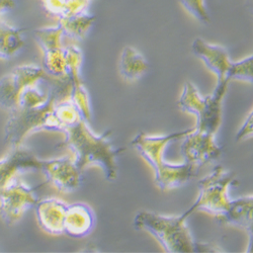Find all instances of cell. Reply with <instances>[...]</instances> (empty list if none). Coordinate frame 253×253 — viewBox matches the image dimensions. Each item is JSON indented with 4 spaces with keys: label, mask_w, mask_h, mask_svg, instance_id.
<instances>
[{
    "label": "cell",
    "mask_w": 253,
    "mask_h": 253,
    "mask_svg": "<svg viewBox=\"0 0 253 253\" xmlns=\"http://www.w3.org/2000/svg\"><path fill=\"white\" fill-rule=\"evenodd\" d=\"M66 138L63 145L73 154V160L80 170H85L90 165L101 167L107 180L114 181L118 177V157L125 152V148L114 146L112 131L95 134L90 124L83 119L64 132Z\"/></svg>",
    "instance_id": "1"
},
{
    "label": "cell",
    "mask_w": 253,
    "mask_h": 253,
    "mask_svg": "<svg viewBox=\"0 0 253 253\" xmlns=\"http://www.w3.org/2000/svg\"><path fill=\"white\" fill-rule=\"evenodd\" d=\"M193 129V128H192ZM188 129L162 136H151L139 133L132 141V145L140 155L148 162L154 170L156 185L161 191H171L188 182L197 174V169L186 162L172 164L164 158L167 146L172 142L181 140L192 131Z\"/></svg>",
    "instance_id": "2"
},
{
    "label": "cell",
    "mask_w": 253,
    "mask_h": 253,
    "mask_svg": "<svg viewBox=\"0 0 253 253\" xmlns=\"http://www.w3.org/2000/svg\"><path fill=\"white\" fill-rule=\"evenodd\" d=\"M58 19V25L61 27L64 36L73 40L82 41L86 38L92 28L95 22V16L88 12H83Z\"/></svg>",
    "instance_id": "17"
},
{
    "label": "cell",
    "mask_w": 253,
    "mask_h": 253,
    "mask_svg": "<svg viewBox=\"0 0 253 253\" xmlns=\"http://www.w3.org/2000/svg\"><path fill=\"white\" fill-rule=\"evenodd\" d=\"M179 2L188 13H191L202 24L209 25L211 23L206 0H179Z\"/></svg>",
    "instance_id": "22"
},
{
    "label": "cell",
    "mask_w": 253,
    "mask_h": 253,
    "mask_svg": "<svg viewBox=\"0 0 253 253\" xmlns=\"http://www.w3.org/2000/svg\"><path fill=\"white\" fill-rule=\"evenodd\" d=\"M192 49L194 54L205 63L206 66L216 74L217 81H228L227 73L232 61L226 48L220 45L210 44L205 40L197 38L192 45Z\"/></svg>",
    "instance_id": "13"
},
{
    "label": "cell",
    "mask_w": 253,
    "mask_h": 253,
    "mask_svg": "<svg viewBox=\"0 0 253 253\" xmlns=\"http://www.w3.org/2000/svg\"><path fill=\"white\" fill-rule=\"evenodd\" d=\"M227 80H242L252 83L253 80V58L248 56L238 62H232L227 73Z\"/></svg>",
    "instance_id": "21"
},
{
    "label": "cell",
    "mask_w": 253,
    "mask_h": 253,
    "mask_svg": "<svg viewBox=\"0 0 253 253\" xmlns=\"http://www.w3.org/2000/svg\"><path fill=\"white\" fill-rule=\"evenodd\" d=\"M42 162L43 160L23 144L11 147L8 154L0 159V192L23 173L41 170Z\"/></svg>",
    "instance_id": "11"
},
{
    "label": "cell",
    "mask_w": 253,
    "mask_h": 253,
    "mask_svg": "<svg viewBox=\"0 0 253 253\" xmlns=\"http://www.w3.org/2000/svg\"><path fill=\"white\" fill-rule=\"evenodd\" d=\"M253 113L250 111L249 115L247 116L245 122L243 123L242 126L239 129V131L236 134V141L242 142L244 140H247L248 138L252 137L253 134Z\"/></svg>",
    "instance_id": "24"
},
{
    "label": "cell",
    "mask_w": 253,
    "mask_h": 253,
    "mask_svg": "<svg viewBox=\"0 0 253 253\" xmlns=\"http://www.w3.org/2000/svg\"><path fill=\"white\" fill-rule=\"evenodd\" d=\"M39 201L36 188L17 177L0 192V217L7 225H14Z\"/></svg>",
    "instance_id": "7"
},
{
    "label": "cell",
    "mask_w": 253,
    "mask_h": 253,
    "mask_svg": "<svg viewBox=\"0 0 253 253\" xmlns=\"http://www.w3.org/2000/svg\"><path fill=\"white\" fill-rule=\"evenodd\" d=\"M34 35L38 45L43 52L62 47V38L64 35H63V31L59 25L56 27L38 29L35 31Z\"/></svg>",
    "instance_id": "20"
},
{
    "label": "cell",
    "mask_w": 253,
    "mask_h": 253,
    "mask_svg": "<svg viewBox=\"0 0 253 253\" xmlns=\"http://www.w3.org/2000/svg\"><path fill=\"white\" fill-rule=\"evenodd\" d=\"M181 140L183 141L181 153L184 157V162L191 164L197 170L202 166L217 160L222 153L214 134L193 128Z\"/></svg>",
    "instance_id": "9"
},
{
    "label": "cell",
    "mask_w": 253,
    "mask_h": 253,
    "mask_svg": "<svg viewBox=\"0 0 253 253\" xmlns=\"http://www.w3.org/2000/svg\"><path fill=\"white\" fill-rule=\"evenodd\" d=\"M228 85V81H217L215 90L203 96L193 82H185L177 105L181 111L196 116L197 130L217 134L222 124V105Z\"/></svg>",
    "instance_id": "4"
},
{
    "label": "cell",
    "mask_w": 253,
    "mask_h": 253,
    "mask_svg": "<svg viewBox=\"0 0 253 253\" xmlns=\"http://www.w3.org/2000/svg\"><path fill=\"white\" fill-rule=\"evenodd\" d=\"M82 118L70 98L56 103L51 114V131L64 132Z\"/></svg>",
    "instance_id": "18"
},
{
    "label": "cell",
    "mask_w": 253,
    "mask_h": 253,
    "mask_svg": "<svg viewBox=\"0 0 253 253\" xmlns=\"http://www.w3.org/2000/svg\"><path fill=\"white\" fill-rule=\"evenodd\" d=\"M149 69L145 57L133 47H125L120 57V73L126 81L140 79Z\"/></svg>",
    "instance_id": "16"
},
{
    "label": "cell",
    "mask_w": 253,
    "mask_h": 253,
    "mask_svg": "<svg viewBox=\"0 0 253 253\" xmlns=\"http://www.w3.org/2000/svg\"><path fill=\"white\" fill-rule=\"evenodd\" d=\"M15 6V1L14 0H0V19H1V15L14 8Z\"/></svg>",
    "instance_id": "25"
},
{
    "label": "cell",
    "mask_w": 253,
    "mask_h": 253,
    "mask_svg": "<svg viewBox=\"0 0 253 253\" xmlns=\"http://www.w3.org/2000/svg\"><path fill=\"white\" fill-rule=\"evenodd\" d=\"M24 30L12 27L0 19V60L13 57L25 45Z\"/></svg>",
    "instance_id": "19"
},
{
    "label": "cell",
    "mask_w": 253,
    "mask_h": 253,
    "mask_svg": "<svg viewBox=\"0 0 253 253\" xmlns=\"http://www.w3.org/2000/svg\"><path fill=\"white\" fill-rule=\"evenodd\" d=\"M93 210L84 203H74L67 206L64 219V233L73 238L88 236L95 227Z\"/></svg>",
    "instance_id": "14"
},
{
    "label": "cell",
    "mask_w": 253,
    "mask_h": 253,
    "mask_svg": "<svg viewBox=\"0 0 253 253\" xmlns=\"http://www.w3.org/2000/svg\"><path fill=\"white\" fill-rule=\"evenodd\" d=\"M43 3L44 8L51 14L58 18H60L63 13L67 3V0H41Z\"/></svg>",
    "instance_id": "23"
},
{
    "label": "cell",
    "mask_w": 253,
    "mask_h": 253,
    "mask_svg": "<svg viewBox=\"0 0 253 253\" xmlns=\"http://www.w3.org/2000/svg\"><path fill=\"white\" fill-rule=\"evenodd\" d=\"M237 182L233 172L226 170L222 166H216L212 172L199 181L198 199L182 214L183 217L188 219L198 211L213 215L215 218L221 216L231 201L229 188Z\"/></svg>",
    "instance_id": "5"
},
{
    "label": "cell",
    "mask_w": 253,
    "mask_h": 253,
    "mask_svg": "<svg viewBox=\"0 0 253 253\" xmlns=\"http://www.w3.org/2000/svg\"><path fill=\"white\" fill-rule=\"evenodd\" d=\"M68 204L57 198L39 200L35 206L40 227L51 235L64 234V219Z\"/></svg>",
    "instance_id": "12"
},
{
    "label": "cell",
    "mask_w": 253,
    "mask_h": 253,
    "mask_svg": "<svg viewBox=\"0 0 253 253\" xmlns=\"http://www.w3.org/2000/svg\"><path fill=\"white\" fill-rule=\"evenodd\" d=\"M41 170L44 172L47 180L61 193L75 192L82 182L83 171L75 164L73 157L43 160Z\"/></svg>",
    "instance_id": "10"
},
{
    "label": "cell",
    "mask_w": 253,
    "mask_h": 253,
    "mask_svg": "<svg viewBox=\"0 0 253 253\" xmlns=\"http://www.w3.org/2000/svg\"><path fill=\"white\" fill-rule=\"evenodd\" d=\"M183 215L165 216L149 211H140L134 218L133 226L153 235L169 253L196 252L197 241Z\"/></svg>",
    "instance_id": "3"
},
{
    "label": "cell",
    "mask_w": 253,
    "mask_h": 253,
    "mask_svg": "<svg viewBox=\"0 0 253 253\" xmlns=\"http://www.w3.org/2000/svg\"><path fill=\"white\" fill-rule=\"evenodd\" d=\"M217 221L222 225L235 226L244 229L252 238L253 229V198L245 196L236 200H231L225 212L216 217Z\"/></svg>",
    "instance_id": "15"
},
{
    "label": "cell",
    "mask_w": 253,
    "mask_h": 253,
    "mask_svg": "<svg viewBox=\"0 0 253 253\" xmlns=\"http://www.w3.org/2000/svg\"><path fill=\"white\" fill-rule=\"evenodd\" d=\"M66 98L69 97L56 95L43 107L11 110L4 126V142L10 147L18 146L32 133L42 130L51 131L52 111L57 102Z\"/></svg>",
    "instance_id": "6"
},
{
    "label": "cell",
    "mask_w": 253,
    "mask_h": 253,
    "mask_svg": "<svg viewBox=\"0 0 253 253\" xmlns=\"http://www.w3.org/2000/svg\"><path fill=\"white\" fill-rule=\"evenodd\" d=\"M48 76L44 68L35 64L20 65L0 79V108L10 112L16 107L18 95L30 84Z\"/></svg>",
    "instance_id": "8"
}]
</instances>
